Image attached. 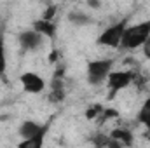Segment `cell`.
I'll list each match as a JSON object with an SVG mask.
<instances>
[{
	"label": "cell",
	"mask_w": 150,
	"mask_h": 148,
	"mask_svg": "<svg viewBox=\"0 0 150 148\" xmlns=\"http://www.w3.org/2000/svg\"><path fill=\"white\" fill-rule=\"evenodd\" d=\"M18 42H19V47L21 51H30V52H35L38 51L42 45H44V37L38 35L37 32L32 28V30H23L19 35H18Z\"/></svg>",
	"instance_id": "8992f818"
},
{
	"label": "cell",
	"mask_w": 150,
	"mask_h": 148,
	"mask_svg": "<svg viewBox=\"0 0 150 148\" xmlns=\"http://www.w3.org/2000/svg\"><path fill=\"white\" fill-rule=\"evenodd\" d=\"M56 5H51V7H47L45 11H44V14H42V19H45V21H52V16H54V12H56Z\"/></svg>",
	"instance_id": "9a60e30c"
},
{
	"label": "cell",
	"mask_w": 150,
	"mask_h": 148,
	"mask_svg": "<svg viewBox=\"0 0 150 148\" xmlns=\"http://www.w3.org/2000/svg\"><path fill=\"white\" fill-rule=\"evenodd\" d=\"M136 120L150 132V96L143 101V105L140 106L138 115H136Z\"/></svg>",
	"instance_id": "8fae6325"
},
{
	"label": "cell",
	"mask_w": 150,
	"mask_h": 148,
	"mask_svg": "<svg viewBox=\"0 0 150 148\" xmlns=\"http://www.w3.org/2000/svg\"><path fill=\"white\" fill-rule=\"evenodd\" d=\"M87 5H89L91 9H100V7H101V4H100V2H94V0H89Z\"/></svg>",
	"instance_id": "ac0fdd59"
},
{
	"label": "cell",
	"mask_w": 150,
	"mask_h": 148,
	"mask_svg": "<svg viewBox=\"0 0 150 148\" xmlns=\"http://www.w3.org/2000/svg\"><path fill=\"white\" fill-rule=\"evenodd\" d=\"M68 21H70L72 25H75L77 28H82V26L91 25V23H93V18H91L89 14H86V12L72 11V12H68Z\"/></svg>",
	"instance_id": "30bf717a"
},
{
	"label": "cell",
	"mask_w": 150,
	"mask_h": 148,
	"mask_svg": "<svg viewBox=\"0 0 150 148\" xmlns=\"http://www.w3.org/2000/svg\"><path fill=\"white\" fill-rule=\"evenodd\" d=\"M7 70V56H5V40H4V30H0V77H5Z\"/></svg>",
	"instance_id": "7c38bea8"
},
{
	"label": "cell",
	"mask_w": 150,
	"mask_h": 148,
	"mask_svg": "<svg viewBox=\"0 0 150 148\" xmlns=\"http://www.w3.org/2000/svg\"><path fill=\"white\" fill-rule=\"evenodd\" d=\"M33 30L37 32L38 35H42L44 38H49V40H54L56 33H58V28L52 21H45V19H37L33 21Z\"/></svg>",
	"instance_id": "ba28073f"
},
{
	"label": "cell",
	"mask_w": 150,
	"mask_h": 148,
	"mask_svg": "<svg viewBox=\"0 0 150 148\" xmlns=\"http://www.w3.org/2000/svg\"><path fill=\"white\" fill-rule=\"evenodd\" d=\"M101 111H103V108L100 105H94V106H91V108L86 110V118H94V117L101 115Z\"/></svg>",
	"instance_id": "5bb4252c"
},
{
	"label": "cell",
	"mask_w": 150,
	"mask_h": 148,
	"mask_svg": "<svg viewBox=\"0 0 150 148\" xmlns=\"http://www.w3.org/2000/svg\"><path fill=\"white\" fill-rule=\"evenodd\" d=\"M149 38H150V19L129 25L126 28V32H124V37H122V42H120V49H126V51L138 49Z\"/></svg>",
	"instance_id": "6da1fadb"
},
{
	"label": "cell",
	"mask_w": 150,
	"mask_h": 148,
	"mask_svg": "<svg viewBox=\"0 0 150 148\" xmlns=\"http://www.w3.org/2000/svg\"><path fill=\"white\" fill-rule=\"evenodd\" d=\"M112 140H117L119 143H122L124 147H133V141H134V138H133V132L129 131V129H126V127H115L113 131H110V134H108Z\"/></svg>",
	"instance_id": "9c48e42d"
},
{
	"label": "cell",
	"mask_w": 150,
	"mask_h": 148,
	"mask_svg": "<svg viewBox=\"0 0 150 148\" xmlns=\"http://www.w3.org/2000/svg\"><path fill=\"white\" fill-rule=\"evenodd\" d=\"M136 75L131 70H112V73L107 78V87H108V99H113L117 92L124 91L126 87L134 84Z\"/></svg>",
	"instance_id": "277c9868"
},
{
	"label": "cell",
	"mask_w": 150,
	"mask_h": 148,
	"mask_svg": "<svg viewBox=\"0 0 150 148\" xmlns=\"http://www.w3.org/2000/svg\"><path fill=\"white\" fill-rule=\"evenodd\" d=\"M142 51H143V56H145L147 59H150V38L142 45Z\"/></svg>",
	"instance_id": "e0dca14e"
},
{
	"label": "cell",
	"mask_w": 150,
	"mask_h": 148,
	"mask_svg": "<svg viewBox=\"0 0 150 148\" xmlns=\"http://www.w3.org/2000/svg\"><path fill=\"white\" fill-rule=\"evenodd\" d=\"M112 70H113V59H110V58L93 59V61L87 63V68H86L87 82L91 85H101L103 82H107Z\"/></svg>",
	"instance_id": "7a4b0ae2"
},
{
	"label": "cell",
	"mask_w": 150,
	"mask_h": 148,
	"mask_svg": "<svg viewBox=\"0 0 150 148\" xmlns=\"http://www.w3.org/2000/svg\"><path fill=\"white\" fill-rule=\"evenodd\" d=\"M105 148H126L122 143H119L117 140H112L110 136H108V140H107V145H105Z\"/></svg>",
	"instance_id": "2e32d148"
},
{
	"label": "cell",
	"mask_w": 150,
	"mask_h": 148,
	"mask_svg": "<svg viewBox=\"0 0 150 148\" xmlns=\"http://www.w3.org/2000/svg\"><path fill=\"white\" fill-rule=\"evenodd\" d=\"M49 131V124H40L37 120H25L21 122L18 134L23 140H32V138H38V136H45Z\"/></svg>",
	"instance_id": "52a82bcc"
},
{
	"label": "cell",
	"mask_w": 150,
	"mask_h": 148,
	"mask_svg": "<svg viewBox=\"0 0 150 148\" xmlns=\"http://www.w3.org/2000/svg\"><path fill=\"white\" fill-rule=\"evenodd\" d=\"M19 82H21L23 91L28 92V94H40L45 89V80L38 73H35V72H25V73H21Z\"/></svg>",
	"instance_id": "5b68a950"
},
{
	"label": "cell",
	"mask_w": 150,
	"mask_h": 148,
	"mask_svg": "<svg viewBox=\"0 0 150 148\" xmlns=\"http://www.w3.org/2000/svg\"><path fill=\"white\" fill-rule=\"evenodd\" d=\"M127 26H129V18H124V19H120V21L110 25L108 28H105V30L98 35L96 44H98V45H103V47H110V49L120 47V42H122L124 32H126Z\"/></svg>",
	"instance_id": "3957f363"
},
{
	"label": "cell",
	"mask_w": 150,
	"mask_h": 148,
	"mask_svg": "<svg viewBox=\"0 0 150 148\" xmlns=\"http://www.w3.org/2000/svg\"><path fill=\"white\" fill-rule=\"evenodd\" d=\"M44 138L45 136H38L32 140H21L18 143V148H44Z\"/></svg>",
	"instance_id": "4fadbf2b"
}]
</instances>
